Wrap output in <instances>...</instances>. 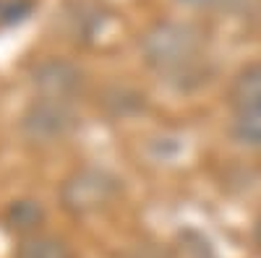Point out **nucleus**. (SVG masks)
<instances>
[{
    "label": "nucleus",
    "instance_id": "1",
    "mask_svg": "<svg viewBox=\"0 0 261 258\" xmlns=\"http://www.w3.org/2000/svg\"><path fill=\"white\" fill-rule=\"evenodd\" d=\"M141 52L149 68L162 78H193L204 68V37L191 24L162 21L141 39Z\"/></svg>",
    "mask_w": 261,
    "mask_h": 258
},
{
    "label": "nucleus",
    "instance_id": "2",
    "mask_svg": "<svg viewBox=\"0 0 261 258\" xmlns=\"http://www.w3.org/2000/svg\"><path fill=\"white\" fill-rule=\"evenodd\" d=\"M120 193V180L102 167H79L73 169L60 185V206L73 214V217H86L107 204H113Z\"/></svg>",
    "mask_w": 261,
    "mask_h": 258
},
{
    "label": "nucleus",
    "instance_id": "3",
    "mask_svg": "<svg viewBox=\"0 0 261 258\" xmlns=\"http://www.w3.org/2000/svg\"><path fill=\"white\" fill-rule=\"evenodd\" d=\"M76 128V112L71 102L37 97L18 118V131L34 146H53L68 138Z\"/></svg>",
    "mask_w": 261,
    "mask_h": 258
},
{
    "label": "nucleus",
    "instance_id": "4",
    "mask_svg": "<svg viewBox=\"0 0 261 258\" xmlns=\"http://www.w3.org/2000/svg\"><path fill=\"white\" fill-rule=\"evenodd\" d=\"M32 83L37 89V97L71 102L81 89V71L68 60L50 58V60H42L34 68Z\"/></svg>",
    "mask_w": 261,
    "mask_h": 258
},
{
    "label": "nucleus",
    "instance_id": "5",
    "mask_svg": "<svg viewBox=\"0 0 261 258\" xmlns=\"http://www.w3.org/2000/svg\"><path fill=\"white\" fill-rule=\"evenodd\" d=\"M230 104L235 118L261 120V63L243 68L230 86Z\"/></svg>",
    "mask_w": 261,
    "mask_h": 258
},
{
    "label": "nucleus",
    "instance_id": "6",
    "mask_svg": "<svg viewBox=\"0 0 261 258\" xmlns=\"http://www.w3.org/2000/svg\"><path fill=\"white\" fill-rule=\"evenodd\" d=\"M13 258H76L73 248L58 235L34 232L16 243Z\"/></svg>",
    "mask_w": 261,
    "mask_h": 258
},
{
    "label": "nucleus",
    "instance_id": "7",
    "mask_svg": "<svg viewBox=\"0 0 261 258\" xmlns=\"http://www.w3.org/2000/svg\"><path fill=\"white\" fill-rule=\"evenodd\" d=\"M3 222H6L8 230L18 232L21 238H27V235L39 232L42 222H45V209H42V204L34 201V198H18V201H11L6 206Z\"/></svg>",
    "mask_w": 261,
    "mask_h": 258
},
{
    "label": "nucleus",
    "instance_id": "8",
    "mask_svg": "<svg viewBox=\"0 0 261 258\" xmlns=\"http://www.w3.org/2000/svg\"><path fill=\"white\" fill-rule=\"evenodd\" d=\"M34 8H37L34 0H0V24L3 26L21 24L34 13Z\"/></svg>",
    "mask_w": 261,
    "mask_h": 258
},
{
    "label": "nucleus",
    "instance_id": "9",
    "mask_svg": "<svg viewBox=\"0 0 261 258\" xmlns=\"http://www.w3.org/2000/svg\"><path fill=\"white\" fill-rule=\"evenodd\" d=\"M235 136L248 146H261V120L235 118Z\"/></svg>",
    "mask_w": 261,
    "mask_h": 258
},
{
    "label": "nucleus",
    "instance_id": "10",
    "mask_svg": "<svg viewBox=\"0 0 261 258\" xmlns=\"http://www.w3.org/2000/svg\"><path fill=\"white\" fill-rule=\"evenodd\" d=\"M186 6H193V8H214V6H225L227 0H180Z\"/></svg>",
    "mask_w": 261,
    "mask_h": 258
}]
</instances>
